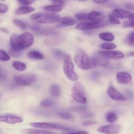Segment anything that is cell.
Instances as JSON below:
<instances>
[{
  "instance_id": "14",
  "label": "cell",
  "mask_w": 134,
  "mask_h": 134,
  "mask_svg": "<svg viewBox=\"0 0 134 134\" xmlns=\"http://www.w3.org/2000/svg\"><path fill=\"white\" fill-rule=\"evenodd\" d=\"M116 78L118 82L121 84H128L132 80V77L130 74L124 71L118 72Z\"/></svg>"
},
{
  "instance_id": "50",
  "label": "cell",
  "mask_w": 134,
  "mask_h": 134,
  "mask_svg": "<svg viewBox=\"0 0 134 134\" xmlns=\"http://www.w3.org/2000/svg\"><path fill=\"white\" fill-rule=\"evenodd\" d=\"M128 56H134V52H130L128 54Z\"/></svg>"
},
{
  "instance_id": "48",
  "label": "cell",
  "mask_w": 134,
  "mask_h": 134,
  "mask_svg": "<svg viewBox=\"0 0 134 134\" xmlns=\"http://www.w3.org/2000/svg\"><path fill=\"white\" fill-rule=\"evenodd\" d=\"M126 94H127V97L126 98H133V92H132L131 91H126Z\"/></svg>"
},
{
  "instance_id": "19",
  "label": "cell",
  "mask_w": 134,
  "mask_h": 134,
  "mask_svg": "<svg viewBox=\"0 0 134 134\" xmlns=\"http://www.w3.org/2000/svg\"><path fill=\"white\" fill-rule=\"evenodd\" d=\"M36 34L38 35H55L57 34V32L55 31L54 30L48 28H43L39 27L37 31L35 32Z\"/></svg>"
},
{
  "instance_id": "37",
  "label": "cell",
  "mask_w": 134,
  "mask_h": 134,
  "mask_svg": "<svg viewBox=\"0 0 134 134\" xmlns=\"http://www.w3.org/2000/svg\"><path fill=\"white\" fill-rule=\"evenodd\" d=\"M124 27H133L134 28V17L127 20L123 23Z\"/></svg>"
},
{
  "instance_id": "7",
  "label": "cell",
  "mask_w": 134,
  "mask_h": 134,
  "mask_svg": "<svg viewBox=\"0 0 134 134\" xmlns=\"http://www.w3.org/2000/svg\"><path fill=\"white\" fill-rule=\"evenodd\" d=\"M19 42L22 48H28L34 43V35L30 32H24L19 35Z\"/></svg>"
},
{
  "instance_id": "20",
  "label": "cell",
  "mask_w": 134,
  "mask_h": 134,
  "mask_svg": "<svg viewBox=\"0 0 134 134\" xmlns=\"http://www.w3.org/2000/svg\"><path fill=\"white\" fill-rule=\"evenodd\" d=\"M99 38L107 42H111L115 39V35L111 32H102L98 35Z\"/></svg>"
},
{
  "instance_id": "35",
  "label": "cell",
  "mask_w": 134,
  "mask_h": 134,
  "mask_svg": "<svg viewBox=\"0 0 134 134\" xmlns=\"http://www.w3.org/2000/svg\"><path fill=\"white\" fill-rule=\"evenodd\" d=\"M109 22L114 25H118L120 24V21L119 20V18H116V17L113 16V14H110L109 16Z\"/></svg>"
},
{
  "instance_id": "45",
  "label": "cell",
  "mask_w": 134,
  "mask_h": 134,
  "mask_svg": "<svg viewBox=\"0 0 134 134\" xmlns=\"http://www.w3.org/2000/svg\"><path fill=\"white\" fill-rule=\"evenodd\" d=\"M63 134H88V133L85 131H73V132L65 133Z\"/></svg>"
},
{
  "instance_id": "28",
  "label": "cell",
  "mask_w": 134,
  "mask_h": 134,
  "mask_svg": "<svg viewBox=\"0 0 134 134\" xmlns=\"http://www.w3.org/2000/svg\"><path fill=\"white\" fill-rule=\"evenodd\" d=\"M105 117L107 122H109V123H113V122H116L118 118L116 113L113 112H107Z\"/></svg>"
},
{
  "instance_id": "15",
  "label": "cell",
  "mask_w": 134,
  "mask_h": 134,
  "mask_svg": "<svg viewBox=\"0 0 134 134\" xmlns=\"http://www.w3.org/2000/svg\"><path fill=\"white\" fill-rule=\"evenodd\" d=\"M10 44L11 45V48L16 51H22L24 50L21 46L19 42V35L17 34H13L10 38Z\"/></svg>"
},
{
  "instance_id": "11",
  "label": "cell",
  "mask_w": 134,
  "mask_h": 134,
  "mask_svg": "<svg viewBox=\"0 0 134 134\" xmlns=\"http://www.w3.org/2000/svg\"><path fill=\"white\" fill-rule=\"evenodd\" d=\"M111 14L116 17L118 18L122 19H130L134 17V13L129 11L122 9H115L111 12Z\"/></svg>"
},
{
  "instance_id": "46",
  "label": "cell",
  "mask_w": 134,
  "mask_h": 134,
  "mask_svg": "<svg viewBox=\"0 0 134 134\" xmlns=\"http://www.w3.org/2000/svg\"><path fill=\"white\" fill-rule=\"evenodd\" d=\"M125 7L128 9H130V10H134V4L131 3H128L125 5Z\"/></svg>"
},
{
  "instance_id": "24",
  "label": "cell",
  "mask_w": 134,
  "mask_h": 134,
  "mask_svg": "<svg viewBox=\"0 0 134 134\" xmlns=\"http://www.w3.org/2000/svg\"><path fill=\"white\" fill-rule=\"evenodd\" d=\"M49 92L51 95H52L53 97H59L61 94V89H60V87L58 85H52L50 87Z\"/></svg>"
},
{
  "instance_id": "40",
  "label": "cell",
  "mask_w": 134,
  "mask_h": 134,
  "mask_svg": "<svg viewBox=\"0 0 134 134\" xmlns=\"http://www.w3.org/2000/svg\"><path fill=\"white\" fill-rule=\"evenodd\" d=\"M9 10V7L7 5L0 3V13H6Z\"/></svg>"
},
{
  "instance_id": "5",
  "label": "cell",
  "mask_w": 134,
  "mask_h": 134,
  "mask_svg": "<svg viewBox=\"0 0 134 134\" xmlns=\"http://www.w3.org/2000/svg\"><path fill=\"white\" fill-rule=\"evenodd\" d=\"M105 24L102 21H98V22H82L79 23L78 25L76 26V29L79 30H94V29L100 28L103 27Z\"/></svg>"
},
{
  "instance_id": "1",
  "label": "cell",
  "mask_w": 134,
  "mask_h": 134,
  "mask_svg": "<svg viewBox=\"0 0 134 134\" xmlns=\"http://www.w3.org/2000/svg\"><path fill=\"white\" fill-rule=\"evenodd\" d=\"M63 68L67 78L73 81L78 80V75L75 71V66L70 55H67L64 59Z\"/></svg>"
},
{
  "instance_id": "26",
  "label": "cell",
  "mask_w": 134,
  "mask_h": 134,
  "mask_svg": "<svg viewBox=\"0 0 134 134\" xmlns=\"http://www.w3.org/2000/svg\"><path fill=\"white\" fill-rule=\"evenodd\" d=\"M44 9L51 13H57L62 10V7L56 5H50L44 7Z\"/></svg>"
},
{
  "instance_id": "34",
  "label": "cell",
  "mask_w": 134,
  "mask_h": 134,
  "mask_svg": "<svg viewBox=\"0 0 134 134\" xmlns=\"http://www.w3.org/2000/svg\"><path fill=\"white\" fill-rule=\"evenodd\" d=\"M57 114L58 116H59L60 117V118H62V119L64 120H71L73 118L71 114H69V113L68 112H60L58 113Z\"/></svg>"
},
{
  "instance_id": "9",
  "label": "cell",
  "mask_w": 134,
  "mask_h": 134,
  "mask_svg": "<svg viewBox=\"0 0 134 134\" xmlns=\"http://www.w3.org/2000/svg\"><path fill=\"white\" fill-rule=\"evenodd\" d=\"M22 122L23 118L15 114H4L0 115V122H5L9 124H16Z\"/></svg>"
},
{
  "instance_id": "8",
  "label": "cell",
  "mask_w": 134,
  "mask_h": 134,
  "mask_svg": "<svg viewBox=\"0 0 134 134\" xmlns=\"http://www.w3.org/2000/svg\"><path fill=\"white\" fill-rule=\"evenodd\" d=\"M60 18L61 17L60 14H58L55 13H43L42 17L37 21L38 22L41 24H52L58 22Z\"/></svg>"
},
{
  "instance_id": "13",
  "label": "cell",
  "mask_w": 134,
  "mask_h": 134,
  "mask_svg": "<svg viewBox=\"0 0 134 134\" xmlns=\"http://www.w3.org/2000/svg\"><path fill=\"white\" fill-rule=\"evenodd\" d=\"M30 126L35 128L44 130H57L56 123H48V122H31Z\"/></svg>"
},
{
  "instance_id": "3",
  "label": "cell",
  "mask_w": 134,
  "mask_h": 134,
  "mask_svg": "<svg viewBox=\"0 0 134 134\" xmlns=\"http://www.w3.org/2000/svg\"><path fill=\"white\" fill-rule=\"evenodd\" d=\"M72 97L79 103L84 105L87 102L85 91L81 83H76L72 88Z\"/></svg>"
},
{
  "instance_id": "4",
  "label": "cell",
  "mask_w": 134,
  "mask_h": 134,
  "mask_svg": "<svg viewBox=\"0 0 134 134\" xmlns=\"http://www.w3.org/2000/svg\"><path fill=\"white\" fill-rule=\"evenodd\" d=\"M14 81L16 85L20 86H27L36 81V76L34 74H24L16 76L14 78Z\"/></svg>"
},
{
  "instance_id": "22",
  "label": "cell",
  "mask_w": 134,
  "mask_h": 134,
  "mask_svg": "<svg viewBox=\"0 0 134 134\" xmlns=\"http://www.w3.org/2000/svg\"><path fill=\"white\" fill-rule=\"evenodd\" d=\"M13 68H14L16 70L19 71V72H24L26 70L27 66H26V64L25 63H22V62L20 61H14L12 64Z\"/></svg>"
},
{
  "instance_id": "27",
  "label": "cell",
  "mask_w": 134,
  "mask_h": 134,
  "mask_svg": "<svg viewBox=\"0 0 134 134\" xmlns=\"http://www.w3.org/2000/svg\"><path fill=\"white\" fill-rule=\"evenodd\" d=\"M52 53L54 56L58 59H64L67 56L65 53L58 49H53L52 50Z\"/></svg>"
},
{
  "instance_id": "49",
  "label": "cell",
  "mask_w": 134,
  "mask_h": 134,
  "mask_svg": "<svg viewBox=\"0 0 134 134\" xmlns=\"http://www.w3.org/2000/svg\"><path fill=\"white\" fill-rule=\"evenodd\" d=\"M0 31L2 32L6 33V34H7V33L9 32V31H8L6 28H0Z\"/></svg>"
},
{
  "instance_id": "16",
  "label": "cell",
  "mask_w": 134,
  "mask_h": 134,
  "mask_svg": "<svg viewBox=\"0 0 134 134\" xmlns=\"http://www.w3.org/2000/svg\"><path fill=\"white\" fill-rule=\"evenodd\" d=\"M104 18V14L99 11H92L88 13V20L92 22L102 21Z\"/></svg>"
},
{
  "instance_id": "31",
  "label": "cell",
  "mask_w": 134,
  "mask_h": 134,
  "mask_svg": "<svg viewBox=\"0 0 134 134\" xmlns=\"http://www.w3.org/2000/svg\"><path fill=\"white\" fill-rule=\"evenodd\" d=\"M100 47L105 50H112L116 48V45L115 43H111V42H106V43H103L101 44Z\"/></svg>"
},
{
  "instance_id": "29",
  "label": "cell",
  "mask_w": 134,
  "mask_h": 134,
  "mask_svg": "<svg viewBox=\"0 0 134 134\" xmlns=\"http://www.w3.org/2000/svg\"><path fill=\"white\" fill-rule=\"evenodd\" d=\"M54 105L55 102L52 100L49 99H44L40 102L41 106L44 108L51 107V106H54Z\"/></svg>"
},
{
  "instance_id": "25",
  "label": "cell",
  "mask_w": 134,
  "mask_h": 134,
  "mask_svg": "<svg viewBox=\"0 0 134 134\" xmlns=\"http://www.w3.org/2000/svg\"><path fill=\"white\" fill-rule=\"evenodd\" d=\"M96 59L97 63L98 65L102 66H106L109 63V60L107 58L105 57V56L99 55V56H96Z\"/></svg>"
},
{
  "instance_id": "39",
  "label": "cell",
  "mask_w": 134,
  "mask_h": 134,
  "mask_svg": "<svg viewBox=\"0 0 134 134\" xmlns=\"http://www.w3.org/2000/svg\"><path fill=\"white\" fill-rule=\"evenodd\" d=\"M17 1L22 6H29L34 2V0H17Z\"/></svg>"
},
{
  "instance_id": "12",
  "label": "cell",
  "mask_w": 134,
  "mask_h": 134,
  "mask_svg": "<svg viewBox=\"0 0 134 134\" xmlns=\"http://www.w3.org/2000/svg\"><path fill=\"white\" fill-rule=\"evenodd\" d=\"M99 55L105 56L107 59H122L124 58V54L122 52L118 51H100L99 53Z\"/></svg>"
},
{
  "instance_id": "41",
  "label": "cell",
  "mask_w": 134,
  "mask_h": 134,
  "mask_svg": "<svg viewBox=\"0 0 134 134\" xmlns=\"http://www.w3.org/2000/svg\"><path fill=\"white\" fill-rule=\"evenodd\" d=\"M42 14H43V13H34V14H31V17H30V18H31V19L32 20H39L41 18V17H42Z\"/></svg>"
},
{
  "instance_id": "21",
  "label": "cell",
  "mask_w": 134,
  "mask_h": 134,
  "mask_svg": "<svg viewBox=\"0 0 134 134\" xmlns=\"http://www.w3.org/2000/svg\"><path fill=\"white\" fill-rule=\"evenodd\" d=\"M59 22H60V24H61L62 26H73L76 24L75 20L73 19L70 17L60 18Z\"/></svg>"
},
{
  "instance_id": "36",
  "label": "cell",
  "mask_w": 134,
  "mask_h": 134,
  "mask_svg": "<svg viewBox=\"0 0 134 134\" xmlns=\"http://www.w3.org/2000/svg\"><path fill=\"white\" fill-rule=\"evenodd\" d=\"M75 17L79 20H88V13H77L75 14Z\"/></svg>"
},
{
  "instance_id": "38",
  "label": "cell",
  "mask_w": 134,
  "mask_h": 134,
  "mask_svg": "<svg viewBox=\"0 0 134 134\" xmlns=\"http://www.w3.org/2000/svg\"><path fill=\"white\" fill-rule=\"evenodd\" d=\"M9 53L11 56H14V57L16 58H18L20 57V56L22 55V51H16V50L13 49H10L9 50Z\"/></svg>"
},
{
  "instance_id": "2",
  "label": "cell",
  "mask_w": 134,
  "mask_h": 134,
  "mask_svg": "<svg viewBox=\"0 0 134 134\" xmlns=\"http://www.w3.org/2000/svg\"><path fill=\"white\" fill-rule=\"evenodd\" d=\"M75 63L79 68L82 70H88L92 68L90 57L83 50H79L75 56Z\"/></svg>"
},
{
  "instance_id": "42",
  "label": "cell",
  "mask_w": 134,
  "mask_h": 134,
  "mask_svg": "<svg viewBox=\"0 0 134 134\" xmlns=\"http://www.w3.org/2000/svg\"><path fill=\"white\" fill-rule=\"evenodd\" d=\"M7 78V74L5 71L0 66V80L1 81H3L4 80H5Z\"/></svg>"
},
{
  "instance_id": "33",
  "label": "cell",
  "mask_w": 134,
  "mask_h": 134,
  "mask_svg": "<svg viewBox=\"0 0 134 134\" xmlns=\"http://www.w3.org/2000/svg\"><path fill=\"white\" fill-rule=\"evenodd\" d=\"M10 59V56L2 49H0V61L7 62Z\"/></svg>"
},
{
  "instance_id": "44",
  "label": "cell",
  "mask_w": 134,
  "mask_h": 134,
  "mask_svg": "<svg viewBox=\"0 0 134 134\" xmlns=\"http://www.w3.org/2000/svg\"><path fill=\"white\" fill-rule=\"evenodd\" d=\"M54 5H59V6H63L65 4L64 0H51Z\"/></svg>"
},
{
  "instance_id": "23",
  "label": "cell",
  "mask_w": 134,
  "mask_h": 134,
  "mask_svg": "<svg viewBox=\"0 0 134 134\" xmlns=\"http://www.w3.org/2000/svg\"><path fill=\"white\" fill-rule=\"evenodd\" d=\"M27 56L32 59H37V60H42L44 59V55L39 52V51H30L27 53Z\"/></svg>"
},
{
  "instance_id": "6",
  "label": "cell",
  "mask_w": 134,
  "mask_h": 134,
  "mask_svg": "<svg viewBox=\"0 0 134 134\" xmlns=\"http://www.w3.org/2000/svg\"><path fill=\"white\" fill-rule=\"evenodd\" d=\"M121 130V127L116 124L103 125L99 126L98 131L103 134H118Z\"/></svg>"
},
{
  "instance_id": "47",
  "label": "cell",
  "mask_w": 134,
  "mask_h": 134,
  "mask_svg": "<svg viewBox=\"0 0 134 134\" xmlns=\"http://www.w3.org/2000/svg\"><path fill=\"white\" fill-rule=\"evenodd\" d=\"M109 0H93L94 3L97 4H104L108 2Z\"/></svg>"
},
{
  "instance_id": "51",
  "label": "cell",
  "mask_w": 134,
  "mask_h": 134,
  "mask_svg": "<svg viewBox=\"0 0 134 134\" xmlns=\"http://www.w3.org/2000/svg\"><path fill=\"white\" fill-rule=\"evenodd\" d=\"M0 1H5V0H0Z\"/></svg>"
},
{
  "instance_id": "43",
  "label": "cell",
  "mask_w": 134,
  "mask_h": 134,
  "mask_svg": "<svg viewBox=\"0 0 134 134\" xmlns=\"http://www.w3.org/2000/svg\"><path fill=\"white\" fill-rule=\"evenodd\" d=\"M96 123V122H94V121H91V120L85 121V122H82V125L85 126H92L95 125Z\"/></svg>"
},
{
  "instance_id": "10",
  "label": "cell",
  "mask_w": 134,
  "mask_h": 134,
  "mask_svg": "<svg viewBox=\"0 0 134 134\" xmlns=\"http://www.w3.org/2000/svg\"><path fill=\"white\" fill-rule=\"evenodd\" d=\"M107 95L111 99L114 101H124L127 99L126 96L122 94L120 91L117 90L113 85H109L107 90Z\"/></svg>"
},
{
  "instance_id": "18",
  "label": "cell",
  "mask_w": 134,
  "mask_h": 134,
  "mask_svg": "<svg viewBox=\"0 0 134 134\" xmlns=\"http://www.w3.org/2000/svg\"><path fill=\"white\" fill-rule=\"evenodd\" d=\"M25 134H55L52 131H47V130H37V129H26L22 131Z\"/></svg>"
},
{
  "instance_id": "17",
  "label": "cell",
  "mask_w": 134,
  "mask_h": 134,
  "mask_svg": "<svg viewBox=\"0 0 134 134\" xmlns=\"http://www.w3.org/2000/svg\"><path fill=\"white\" fill-rule=\"evenodd\" d=\"M35 8L32 7L30 6H22L20 7L19 8L16 10L15 13L18 15H24V14H29L32 12L35 11Z\"/></svg>"
},
{
  "instance_id": "30",
  "label": "cell",
  "mask_w": 134,
  "mask_h": 134,
  "mask_svg": "<svg viewBox=\"0 0 134 134\" xmlns=\"http://www.w3.org/2000/svg\"><path fill=\"white\" fill-rule=\"evenodd\" d=\"M13 22L14 24V25H16L18 28H19L20 30H24L27 28V24L24 22H22V21L20 20L13 19Z\"/></svg>"
},
{
  "instance_id": "32",
  "label": "cell",
  "mask_w": 134,
  "mask_h": 134,
  "mask_svg": "<svg viewBox=\"0 0 134 134\" xmlns=\"http://www.w3.org/2000/svg\"><path fill=\"white\" fill-rule=\"evenodd\" d=\"M125 42L130 45L134 46V31L131 32L127 35Z\"/></svg>"
},
{
  "instance_id": "52",
  "label": "cell",
  "mask_w": 134,
  "mask_h": 134,
  "mask_svg": "<svg viewBox=\"0 0 134 134\" xmlns=\"http://www.w3.org/2000/svg\"><path fill=\"white\" fill-rule=\"evenodd\" d=\"M79 1H85V0H79Z\"/></svg>"
}]
</instances>
